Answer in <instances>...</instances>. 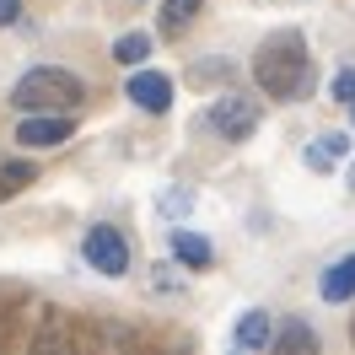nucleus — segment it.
<instances>
[{
	"label": "nucleus",
	"mask_w": 355,
	"mask_h": 355,
	"mask_svg": "<svg viewBox=\"0 0 355 355\" xmlns=\"http://www.w3.org/2000/svg\"><path fill=\"white\" fill-rule=\"evenodd\" d=\"M253 81H259L269 97H280V103L307 97V87H312V60H307L302 33H269L264 44H259V54H253Z\"/></svg>",
	"instance_id": "1"
},
{
	"label": "nucleus",
	"mask_w": 355,
	"mask_h": 355,
	"mask_svg": "<svg viewBox=\"0 0 355 355\" xmlns=\"http://www.w3.org/2000/svg\"><path fill=\"white\" fill-rule=\"evenodd\" d=\"M87 97V81L76 70H60V65H38L27 70L22 81L11 87V103L27 113H49V108H76Z\"/></svg>",
	"instance_id": "2"
},
{
	"label": "nucleus",
	"mask_w": 355,
	"mask_h": 355,
	"mask_svg": "<svg viewBox=\"0 0 355 355\" xmlns=\"http://www.w3.org/2000/svg\"><path fill=\"white\" fill-rule=\"evenodd\" d=\"M81 253H87V264L97 269V275H113V280L130 269V243H124L119 226H92L87 243H81Z\"/></svg>",
	"instance_id": "3"
},
{
	"label": "nucleus",
	"mask_w": 355,
	"mask_h": 355,
	"mask_svg": "<svg viewBox=\"0 0 355 355\" xmlns=\"http://www.w3.org/2000/svg\"><path fill=\"white\" fill-rule=\"evenodd\" d=\"M205 124L221 135V140H248V135L259 130V103L253 97H216L210 113H205Z\"/></svg>",
	"instance_id": "4"
},
{
	"label": "nucleus",
	"mask_w": 355,
	"mask_h": 355,
	"mask_svg": "<svg viewBox=\"0 0 355 355\" xmlns=\"http://www.w3.org/2000/svg\"><path fill=\"white\" fill-rule=\"evenodd\" d=\"M65 140H70L65 113H27L22 124H17V146H22V151H54V146H65Z\"/></svg>",
	"instance_id": "5"
},
{
	"label": "nucleus",
	"mask_w": 355,
	"mask_h": 355,
	"mask_svg": "<svg viewBox=\"0 0 355 355\" xmlns=\"http://www.w3.org/2000/svg\"><path fill=\"white\" fill-rule=\"evenodd\" d=\"M124 97H130L135 108H146V113H167L173 108V76H162V70H135Z\"/></svg>",
	"instance_id": "6"
},
{
	"label": "nucleus",
	"mask_w": 355,
	"mask_h": 355,
	"mask_svg": "<svg viewBox=\"0 0 355 355\" xmlns=\"http://www.w3.org/2000/svg\"><path fill=\"white\" fill-rule=\"evenodd\" d=\"M318 291H323V302H350V296H355V253H350V259H339V264H329V269H323Z\"/></svg>",
	"instance_id": "7"
},
{
	"label": "nucleus",
	"mask_w": 355,
	"mask_h": 355,
	"mask_svg": "<svg viewBox=\"0 0 355 355\" xmlns=\"http://www.w3.org/2000/svg\"><path fill=\"white\" fill-rule=\"evenodd\" d=\"M345 151H350V140L329 130V135H318V140L307 146V167H312V173H329V167H334V162H339Z\"/></svg>",
	"instance_id": "8"
},
{
	"label": "nucleus",
	"mask_w": 355,
	"mask_h": 355,
	"mask_svg": "<svg viewBox=\"0 0 355 355\" xmlns=\"http://www.w3.org/2000/svg\"><path fill=\"white\" fill-rule=\"evenodd\" d=\"M173 253H178V264H189V269H205L210 259H216V253H210V243H205L200 232H183V226L173 232Z\"/></svg>",
	"instance_id": "9"
},
{
	"label": "nucleus",
	"mask_w": 355,
	"mask_h": 355,
	"mask_svg": "<svg viewBox=\"0 0 355 355\" xmlns=\"http://www.w3.org/2000/svg\"><path fill=\"white\" fill-rule=\"evenodd\" d=\"M232 339H237L243 350H264V345H269V312H248Z\"/></svg>",
	"instance_id": "10"
},
{
	"label": "nucleus",
	"mask_w": 355,
	"mask_h": 355,
	"mask_svg": "<svg viewBox=\"0 0 355 355\" xmlns=\"http://www.w3.org/2000/svg\"><path fill=\"white\" fill-rule=\"evenodd\" d=\"M200 6L205 0H162V27H167V33H183V27L200 17Z\"/></svg>",
	"instance_id": "11"
},
{
	"label": "nucleus",
	"mask_w": 355,
	"mask_h": 355,
	"mask_svg": "<svg viewBox=\"0 0 355 355\" xmlns=\"http://www.w3.org/2000/svg\"><path fill=\"white\" fill-rule=\"evenodd\" d=\"M33 178H38V167H33V162H6V167H0V200L22 194V189L33 183Z\"/></svg>",
	"instance_id": "12"
},
{
	"label": "nucleus",
	"mask_w": 355,
	"mask_h": 355,
	"mask_svg": "<svg viewBox=\"0 0 355 355\" xmlns=\"http://www.w3.org/2000/svg\"><path fill=\"white\" fill-rule=\"evenodd\" d=\"M146 54H151V38H146V33H124V38L113 44V60H119V65H140Z\"/></svg>",
	"instance_id": "13"
},
{
	"label": "nucleus",
	"mask_w": 355,
	"mask_h": 355,
	"mask_svg": "<svg viewBox=\"0 0 355 355\" xmlns=\"http://www.w3.org/2000/svg\"><path fill=\"white\" fill-rule=\"evenodd\" d=\"M269 339H275L280 350H318V334H312L307 323H286V329L269 334Z\"/></svg>",
	"instance_id": "14"
},
{
	"label": "nucleus",
	"mask_w": 355,
	"mask_h": 355,
	"mask_svg": "<svg viewBox=\"0 0 355 355\" xmlns=\"http://www.w3.org/2000/svg\"><path fill=\"white\" fill-rule=\"evenodd\" d=\"M334 103H355V70H339V76H334Z\"/></svg>",
	"instance_id": "15"
},
{
	"label": "nucleus",
	"mask_w": 355,
	"mask_h": 355,
	"mask_svg": "<svg viewBox=\"0 0 355 355\" xmlns=\"http://www.w3.org/2000/svg\"><path fill=\"white\" fill-rule=\"evenodd\" d=\"M22 17V0H0V27H11Z\"/></svg>",
	"instance_id": "16"
},
{
	"label": "nucleus",
	"mask_w": 355,
	"mask_h": 355,
	"mask_svg": "<svg viewBox=\"0 0 355 355\" xmlns=\"http://www.w3.org/2000/svg\"><path fill=\"white\" fill-rule=\"evenodd\" d=\"M350 189H355V167H350Z\"/></svg>",
	"instance_id": "17"
},
{
	"label": "nucleus",
	"mask_w": 355,
	"mask_h": 355,
	"mask_svg": "<svg viewBox=\"0 0 355 355\" xmlns=\"http://www.w3.org/2000/svg\"><path fill=\"white\" fill-rule=\"evenodd\" d=\"M350 339H355V323H350Z\"/></svg>",
	"instance_id": "18"
},
{
	"label": "nucleus",
	"mask_w": 355,
	"mask_h": 355,
	"mask_svg": "<svg viewBox=\"0 0 355 355\" xmlns=\"http://www.w3.org/2000/svg\"><path fill=\"white\" fill-rule=\"evenodd\" d=\"M350 108H355V103H350Z\"/></svg>",
	"instance_id": "19"
}]
</instances>
